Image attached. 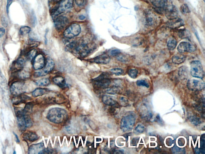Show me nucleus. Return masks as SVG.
Returning <instances> with one entry per match:
<instances>
[{
	"label": "nucleus",
	"instance_id": "nucleus-26",
	"mask_svg": "<svg viewBox=\"0 0 205 154\" xmlns=\"http://www.w3.org/2000/svg\"><path fill=\"white\" fill-rule=\"evenodd\" d=\"M48 91V90L47 89L40 88H37L33 91L32 93V95L34 97H37L42 96L46 94Z\"/></svg>",
	"mask_w": 205,
	"mask_h": 154
},
{
	"label": "nucleus",
	"instance_id": "nucleus-37",
	"mask_svg": "<svg viewBox=\"0 0 205 154\" xmlns=\"http://www.w3.org/2000/svg\"><path fill=\"white\" fill-rule=\"evenodd\" d=\"M145 128L143 125H138L135 127L134 133L136 134H142L145 131Z\"/></svg>",
	"mask_w": 205,
	"mask_h": 154
},
{
	"label": "nucleus",
	"instance_id": "nucleus-3",
	"mask_svg": "<svg viewBox=\"0 0 205 154\" xmlns=\"http://www.w3.org/2000/svg\"><path fill=\"white\" fill-rule=\"evenodd\" d=\"M95 45L93 43H87L84 42H81V44L77 46L75 51L82 58L88 56L95 49Z\"/></svg>",
	"mask_w": 205,
	"mask_h": 154
},
{
	"label": "nucleus",
	"instance_id": "nucleus-2",
	"mask_svg": "<svg viewBox=\"0 0 205 154\" xmlns=\"http://www.w3.org/2000/svg\"><path fill=\"white\" fill-rule=\"evenodd\" d=\"M136 116L133 113H130L122 118L120 124V128L124 132L132 130L135 125Z\"/></svg>",
	"mask_w": 205,
	"mask_h": 154
},
{
	"label": "nucleus",
	"instance_id": "nucleus-1",
	"mask_svg": "<svg viewBox=\"0 0 205 154\" xmlns=\"http://www.w3.org/2000/svg\"><path fill=\"white\" fill-rule=\"evenodd\" d=\"M47 118L48 120L55 124H60L68 120L67 111L60 108H54L48 111Z\"/></svg>",
	"mask_w": 205,
	"mask_h": 154
},
{
	"label": "nucleus",
	"instance_id": "nucleus-15",
	"mask_svg": "<svg viewBox=\"0 0 205 154\" xmlns=\"http://www.w3.org/2000/svg\"><path fill=\"white\" fill-rule=\"evenodd\" d=\"M151 3L155 6L157 10L164 12L166 6L170 4L169 0H150Z\"/></svg>",
	"mask_w": 205,
	"mask_h": 154
},
{
	"label": "nucleus",
	"instance_id": "nucleus-11",
	"mask_svg": "<svg viewBox=\"0 0 205 154\" xmlns=\"http://www.w3.org/2000/svg\"><path fill=\"white\" fill-rule=\"evenodd\" d=\"M177 49L181 53L185 52L191 53L196 50V47L189 42L182 41L179 43Z\"/></svg>",
	"mask_w": 205,
	"mask_h": 154
},
{
	"label": "nucleus",
	"instance_id": "nucleus-17",
	"mask_svg": "<svg viewBox=\"0 0 205 154\" xmlns=\"http://www.w3.org/2000/svg\"><path fill=\"white\" fill-rule=\"evenodd\" d=\"M184 25L183 21L180 18H175L169 19L166 23V26L169 28L175 29Z\"/></svg>",
	"mask_w": 205,
	"mask_h": 154
},
{
	"label": "nucleus",
	"instance_id": "nucleus-40",
	"mask_svg": "<svg viewBox=\"0 0 205 154\" xmlns=\"http://www.w3.org/2000/svg\"><path fill=\"white\" fill-rule=\"evenodd\" d=\"M128 74L132 78H136L138 75V71L135 69H132L129 70Z\"/></svg>",
	"mask_w": 205,
	"mask_h": 154
},
{
	"label": "nucleus",
	"instance_id": "nucleus-33",
	"mask_svg": "<svg viewBox=\"0 0 205 154\" xmlns=\"http://www.w3.org/2000/svg\"><path fill=\"white\" fill-rule=\"evenodd\" d=\"M31 31V28L28 26H23L20 29V33L23 36H25L29 34Z\"/></svg>",
	"mask_w": 205,
	"mask_h": 154
},
{
	"label": "nucleus",
	"instance_id": "nucleus-18",
	"mask_svg": "<svg viewBox=\"0 0 205 154\" xmlns=\"http://www.w3.org/2000/svg\"><path fill=\"white\" fill-rule=\"evenodd\" d=\"M44 145L43 143L31 145L28 149V153L30 154H42L44 149Z\"/></svg>",
	"mask_w": 205,
	"mask_h": 154
},
{
	"label": "nucleus",
	"instance_id": "nucleus-9",
	"mask_svg": "<svg viewBox=\"0 0 205 154\" xmlns=\"http://www.w3.org/2000/svg\"><path fill=\"white\" fill-rule=\"evenodd\" d=\"M55 66V63L53 60L50 58H48L43 70L41 71H37L34 74L35 78L44 76L47 75L48 73L51 72Z\"/></svg>",
	"mask_w": 205,
	"mask_h": 154
},
{
	"label": "nucleus",
	"instance_id": "nucleus-48",
	"mask_svg": "<svg viewBox=\"0 0 205 154\" xmlns=\"http://www.w3.org/2000/svg\"><path fill=\"white\" fill-rule=\"evenodd\" d=\"M33 105V104L30 103H28L26 104L25 108L24 109V112L25 114L26 113H29L32 110Z\"/></svg>",
	"mask_w": 205,
	"mask_h": 154
},
{
	"label": "nucleus",
	"instance_id": "nucleus-44",
	"mask_svg": "<svg viewBox=\"0 0 205 154\" xmlns=\"http://www.w3.org/2000/svg\"><path fill=\"white\" fill-rule=\"evenodd\" d=\"M31 20L32 25H33V27L36 26L37 23V19L34 11L32 12Z\"/></svg>",
	"mask_w": 205,
	"mask_h": 154
},
{
	"label": "nucleus",
	"instance_id": "nucleus-16",
	"mask_svg": "<svg viewBox=\"0 0 205 154\" xmlns=\"http://www.w3.org/2000/svg\"><path fill=\"white\" fill-rule=\"evenodd\" d=\"M68 24V19L64 16H60L55 20L54 25L57 30L61 31Z\"/></svg>",
	"mask_w": 205,
	"mask_h": 154
},
{
	"label": "nucleus",
	"instance_id": "nucleus-22",
	"mask_svg": "<svg viewBox=\"0 0 205 154\" xmlns=\"http://www.w3.org/2000/svg\"><path fill=\"white\" fill-rule=\"evenodd\" d=\"M186 59V56L182 54H177L174 55L172 58L173 62L176 64H180L182 63Z\"/></svg>",
	"mask_w": 205,
	"mask_h": 154
},
{
	"label": "nucleus",
	"instance_id": "nucleus-43",
	"mask_svg": "<svg viewBox=\"0 0 205 154\" xmlns=\"http://www.w3.org/2000/svg\"><path fill=\"white\" fill-rule=\"evenodd\" d=\"M120 103L122 106H126L128 105L129 101L126 98L121 97L120 99Z\"/></svg>",
	"mask_w": 205,
	"mask_h": 154
},
{
	"label": "nucleus",
	"instance_id": "nucleus-36",
	"mask_svg": "<svg viewBox=\"0 0 205 154\" xmlns=\"http://www.w3.org/2000/svg\"><path fill=\"white\" fill-rule=\"evenodd\" d=\"M37 50L36 49H33L29 51L27 54V58L28 60H32L34 59L37 56Z\"/></svg>",
	"mask_w": 205,
	"mask_h": 154
},
{
	"label": "nucleus",
	"instance_id": "nucleus-6",
	"mask_svg": "<svg viewBox=\"0 0 205 154\" xmlns=\"http://www.w3.org/2000/svg\"><path fill=\"white\" fill-rule=\"evenodd\" d=\"M73 5V0H62L59 3L58 6L53 11V16H57L66 11L70 9Z\"/></svg>",
	"mask_w": 205,
	"mask_h": 154
},
{
	"label": "nucleus",
	"instance_id": "nucleus-57",
	"mask_svg": "<svg viewBox=\"0 0 205 154\" xmlns=\"http://www.w3.org/2000/svg\"><path fill=\"white\" fill-rule=\"evenodd\" d=\"M79 19H81V20H84V19H85V16H83V15H81V16H80L79 17Z\"/></svg>",
	"mask_w": 205,
	"mask_h": 154
},
{
	"label": "nucleus",
	"instance_id": "nucleus-12",
	"mask_svg": "<svg viewBox=\"0 0 205 154\" xmlns=\"http://www.w3.org/2000/svg\"><path fill=\"white\" fill-rule=\"evenodd\" d=\"M145 24L149 27H153L157 24V16L151 11H147L145 14Z\"/></svg>",
	"mask_w": 205,
	"mask_h": 154
},
{
	"label": "nucleus",
	"instance_id": "nucleus-54",
	"mask_svg": "<svg viewBox=\"0 0 205 154\" xmlns=\"http://www.w3.org/2000/svg\"><path fill=\"white\" fill-rule=\"evenodd\" d=\"M0 32H1V34H0V38H1L4 36L5 33V30L3 27H1L0 28Z\"/></svg>",
	"mask_w": 205,
	"mask_h": 154
},
{
	"label": "nucleus",
	"instance_id": "nucleus-19",
	"mask_svg": "<svg viewBox=\"0 0 205 154\" xmlns=\"http://www.w3.org/2000/svg\"><path fill=\"white\" fill-rule=\"evenodd\" d=\"M91 60L96 63L101 64H106L110 63L111 58L108 55L103 54L96 57Z\"/></svg>",
	"mask_w": 205,
	"mask_h": 154
},
{
	"label": "nucleus",
	"instance_id": "nucleus-47",
	"mask_svg": "<svg viewBox=\"0 0 205 154\" xmlns=\"http://www.w3.org/2000/svg\"><path fill=\"white\" fill-rule=\"evenodd\" d=\"M76 4L79 7H83L87 3V0H75Z\"/></svg>",
	"mask_w": 205,
	"mask_h": 154
},
{
	"label": "nucleus",
	"instance_id": "nucleus-10",
	"mask_svg": "<svg viewBox=\"0 0 205 154\" xmlns=\"http://www.w3.org/2000/svg\"><path fill=\"white\" fill-rule=\"evenodd\" d=\"M187 87L190 91H199L204 88L205 83L201 80L191 79L187 82Z\"/></svg>",
	"mask_w": 205,
	"mask_h": 154
},
{
	"label": "nucleus",
	"instance_id": "nucleus-39",
	"mask_svg": "<svg viewBox=\"0 0 205 154\" xmlns=\"http://www.w3.org/2000/svg\"><path fill=\"white\" fill-rule=\"evenodd\" d=\"M110 71L113 74L116 76L122 75L123 74V72H124L123 70L120 68H113V69L110 70Z\"/></svg>",
	"mask_w": 205,
	"mask_h": 154
},
{
	"label": "nucleus",
	"instance_id": "nucleus-34",
	"mask_svg": "<svg viewBox=\"0 0 205 154\" xmlns=\"http://www.w3.org/2000/svg\"><path fill=\"white\" fill-rule=\"evenodd\" d=\"M0 86L4 89L7 87L6 79L1 73H0Z\"/></svg>",
	"mask_w": 205,
	"mask_h": 154
},
{
	"label": "nucleus",
	"instance_id": "nucleus-56",
	"mask_svg": "<svg viewBox=\"0 0 205 154\" xmlns=\"http://www.w3.org/2000/svg\"><path fill=\"white\" fill-rule=\"evenodd\" d=\"M14 133V135H15V137H16V142H17V143H20V140L19 139V138L18 136L17 135H16V134H15V133Z\"/></svg>",
	"mask_w": 205,
	"mask_h": 154
},
{
	"label": "nucleus",
	"instance_id": "nucleus-45",
	"mask_svg": "<svg viewBox=\"0 0 205 154\" xmlns=\"http://www.w3.org/2000/svg\"><path fill=\"white\" fill-rule=\"evenodd\" d=\"M117 59L118 61L122 62H126L128 61L127 57L124 56L123 55H119L117 57Z\"/></svg>",
	"mask_w": 205,
	"mask_h": 154
},
{
	"label": "nucleus",
	"instance_id": "nucleus-23",
	"mask_svg": "<svg viewBox=\"0 0 205 154\" xmlns=\"http://www.w3.org/2000/svg\"><path fill=\"white\" fill-rule=\"evenodd\" d=\"M53 82L58 86L60 88H63L65 86V80L63 77L58 76L55 77L53 79Z\"/></svg>",
	"mask_w": 205,
	"mask_h": 154
},
{
	"label": "nucleus",
	"instance_id": "nucleus-58",
	"mask_svg": "<svg viewBox=\"0 0 205 154\" xmlns=\"http://www.w3.org/2000/svg\"><path fill=\"white\" fill-rule=\"evenodd\" d=\"M16 153L15 151H14V154H16Z\"/></svg>",
	"mask_w": 205,
	"mask_h": 154
},
{
	"label": "nucleus",
	"instance_id": "nucleus-53",
	"mask_svg": "<svg viewBox=\"0 0 205 154\" xmlns=\"http://www.w3.org/2000/svg\"><path fill=\"white\" fill-rule=\"evenodd\" d=\"M65 129L66 131L69 133H73L74 132L72 128L70 127V126H67V127H65Z\"/></svg>",
	"mask_w": 205,
	"mask_h": 154
},
{
	"label": "nucleus",
	"instance_id": "nucleus-38",
	"mask_svg": "<svg viewBox=\"0 0 205 154\" xmlns=\"http://www.w3.org/2000/svg\"><path fill=\"white\" fill-rule=\"evenodd\" d=\"M152 114L150 111H145L142 114V118L145 120H149L152 117Z\"/></svg>",
	"mask_w": 205,
	"mask_h": 154
},
{
	"label": "nucleus",
	"instance_id": "nucleus-28",
	"mask_svg": "<svg viewBox=\"0 0 205 154\" xmlns=\"http://www.w3.org/2000/svg\"><path fill=\"white\" fill-rule=\"evenodd\" d=\"M179 76L183 80H186L188 76V70L186 67L182 66L179 69L178 71Z\"/></svg>",
	"mask_w": 205,
	"mask_h": 154
},
{
	"label": "nucleus",
	"instance_id": "nucleus-32",
	"mask_svg": "<svg viewBox=\"0 0 205 154\" xmlns=\"http://www.w3.org/2000/svg\"><path fill=\"white\" fill-rule=\"evenodd\" d=\"M24 116L26 128L31 127L33 125V122L30 116L28 114H24Z\"/></svg>",
	"mask_w": 205,
	"mask_h": 154
},
{
	"label": "nucleus",
	"instance_id": "nucleus-50",
	"mask_svg": "<svg viewBox=\"0 0 205 154\" xmlns=\"http://www.w3.org/2000/svg\"><path fill=\"white\" fill-rule=\"evenodd\" d=\"M2 24L4 27H6L8 25V21L4 16L2 17L1 20Z\"/></svg>",
	"mask_w": 205,
	"mask_h": 154
},
{
	"label": "nucleus",
	"instance_id": "nucleus-7",
	"mask_svg": "<svg viewBox=\"0 0 205 154\" xmlns=\"http://www.w3.org/2000/svg\"><path fill=\"white\" fill-rule=\"evenodd\" d=\"M81 31L80 25L78 24H74L70 25L65 30L63 35L66 38H71L78 36Z\"/></svg>",
	"mask_w": 205,
	"mask_h": 154
},
{
	"label": "nucleus",
	"instance_id": "nucleus-21",
	"mask_svg": "<svg viewBox=\"0 0 205 154\" xmlns=\"http://www.w3.org/2000/svg\"><path fill=\"white\" fill-rule=\"evenodd\" d=\"M23 138L25 140L30 142H34L38 139V137L36 133L32 131H28L24 133Z\"/></svg>",
	"mask_w": 205,
	"mask_h": 154
},
{
	"label": "nucleus",
	"instance_id": "nucleus-42",
	"mask_svg": "<svg viewBox=\"0 0 205 154\" xmlns=\"http://www.w3.org/2000/svg\"><path fill=\"white\" fill-rule=\"evenodd\" d=\"M77 47V45L76 43H71L66 47L65 50L67 51H72L73 50H75Z\"/></svg>",
	"mask_w": 205,
	"mask_h": 154
},
{
	"label": "nucleus",
	"instance_id": "nucleus-49",
	"mask_svg": "<svg viewBox=\"0 0 205 154\" xmlns=\"http://www.w3.org/2000/svg\"><path fill=\"white\" fill-rule=\"evenodd\" d=\"M120 53H121V51L118 49H112L109 53L110 56H117L120 54Z\"/></svg>",
	"mask_w": 205,
	"mask_h": 154
},
{
	"label": "nucleus",
	"instance_id": "nucleus-5",
	"mask_svg": "<svg viewBox=\"0 0 205 154\" xmlns=\"http://www.w3.org/2000/svg\"><path fill=\"white\" fill-rule=\"evenodd\" d=\"M191 74L193 77L198 78L202 79L204 72L202 65L199 61H193L190 64Z\"/></svg>",
	"mask_w": 205,
	"mask_h": 154
},
{
	"label": "nucleus",
	"instance_id": "nucleus-8",
	"mask_svg": "<svg viewBox=\"0 0 205 154\" xmlns=\"http://www.w3.org/2000/svg\"><path fill=\"white\" fill-rule=\"evenodd\" d=\"M26 86L23 81H16L11 85L10 91L12 95L15 96L20 95L26 91Z\"/></svg>",
	"mask_w": 205,
	"mask_h": 154
},
{
	"label": "nucleus",
	"instance_id": "nucleus-13",
	"mask_svg": "<svg viewBox=\"0 0 205 154\" xmlns=\"http://www.w3.org/2000/svg\"><path fill=\"white\" fill-rule=\"evenodd\" d=\"M33 67L34 70H38L43 68L46 64V61L43 56L41 54L37 55L33 59Z\"/></svg>",
	"mask_w": 205,
	"mask_h": 154
},
{
	"label": "nucleus",
	"instance_id": "nucleus-25",
	"mask_svg": "<svg viewBox=\"0 0 205 154\" xmlns=\"http://www.w3.org/2000/svg\"><path fill=\"white\" fill-rule=\"evenodd\" d=\"M102 100L104 104L106 105L110 106L114 105L117 104L116 101H115L113 98L109 96H103Z\"/></svg>",
	"mask_w": 205,
	"mask_h": 154
},
{
	"label": "nucleus",
	"instance_id": "nucleus-20",
	"mask_svg": "<svg viewBox=\"0 0 205 154\" xmlns=\"http://www.w3.org/2000/svg\"><path fill=\"white\" fill-rule=\"evenodd\" d=\"M25 59L23 58H19L13 63L11 69L13 71H18L21 70L25 64Z\"/></svg>",
	"mask_w": 205,
	"mask_h": 154
},
{
	"label": "nucleus",
	"instance_id": "nucleus-55",
	"mask_svg": "<svg viewBox=\"0 0 205 154\" xmlns=\"http://www.w3.org/2000/svg\"><path fill=\"white\" fill-rule=\"evenodd\" d=\"M113 151V153L114 154H123L124 153L122 150H114Z\"/></svg>",
	"mask_w": 205,
	"mask_h": 154
},
{
	"label": "nucleus",
	"instance_id": "nucleus-27",
	"mask_svg": "<svg viewBox=\"0 0 205 154\" xmlns=\"http://www.w3.org/2000/svg\"><path fill=\"white\" fill-rule=\"evenodd\" d=\"M177 44V41L176 38L173 37H171L167 42V48L170 51L174 50L176 48Z\"/></svg>",
	"mask_w": 205,
	"mask_h": 154
},
{
	"label": "nucleus",
	"instance_id": "nucleus-35",
	"mask_svg": "<svg viewBox=\"0 0 205 154\" xmlns=\"http://www.w3.org/2000/svg\"><path fill=\"white\" fill-rule=\"evenodd\" d=\"M180 9L181 12L184 15H187L190 12L189 8L186 4L182 5L180 6Z\"/></svg>",
	"mask_w": 205,
	"mask_h": 154
},
{
	"label": "nucleus",
	"instance_id": "nucleus-24",
	"mask_svg": "<svg viewBox=\"0 0 205 154\" xmlns=\"http://www.w3.org/2000/svg\"><path fill=\"white\" fill-rule=\"evenodd\" d=\"M30 76V73L25 70H21L16 72V78H18L20 80H26L29 78Z\"/></svg>",
	"mask_w": 205,
	"mask_h": 154
},
{
	"label": "nucleus",
	"instance_id": "nucleus-30",
	"mask_svg": "<svg viewBox=\"0 0 205 154\" xmlns=\"http://www.w3.org/2000/svg\"><path fill=\"white\" fill-rule=\"evenodd\" d=\"M189 120L190 123L196 126H198L202 123V120L199 118L195 116H191L189 118Z\"/></svg>",
	"mask_w": 205,
	"mask_h": 154
},
{
	"label": "nucleus",
	"instance_id": "nucleus-29",
	"mask_svg": "<svg viewBox=\"0 0 205 154\" xmlns=\"http://www.w3.org/2000/svg\"><path fill=\"white\" fill-rule=\"evenodd\" d=\"M35 83L37 86H47L50 83V80L48 78H43L35 81Z\"/></svg>",
	"mask_w": 205,
	"mask_h": 154
},
{
	"label": "nucleus",
	"instance_id": "nucleus-52",
	"mask_svg": "<svg viewBox=\"0 0 205 154\" xmlns=\"http://www.w3.org/2000/svg\"><path fill=\"white\" fill-rule=\"evenodd\" d=\"M176 150H177L176 153H183V149L179 148H178V147H174L173 148V151H175Z\"/></svg>",
	"mask_w": 205,
	"mask_h": 154
},
{
	"label": "nucleus",
	"instance_id": "nucleus-14",
	"mask_svg": "<svg viewBox=\"0 0 205 154\" xmlns=\"http://www.w3.org/2000/svg\"><path fill=\"white\" fill-rule=\"evenodd\" d=\"M165 15L169 19L177 18L178 15V10L176 6L169 4L165 9Z\"/></svg>",
	"mask_w": 205,
	"mask_h": 154
},
{
	"label": "nucleus",
	"instance_id": "nucleus-46",
	"mask_svg": "<svg viewBox=\"0 0 205 154\" xmlns=\"http://www.w3.org/2000/svg\"><path fill=\"white\" fill-rule=\"evenodd\" d=\"M179 37L182 38H187L188 36H189L186 30L185 29L181 30L179 31Z\"/></svg>",
	"mask_w": 205,
	"mask_h": 154
},
{
	"label": "nucleus",
	"instance_id": "nucleus-41",
	"mask_svg": "<svg viewBox=\"0 0 205 154\" xmlns=\"http://www.w3.org/2000/svg\"><path fill=\"white\" fill-rule=\"evenodd\" d=\"M137 85L139 86H144L148 88L149 87V84L147 81L144 80H138L137 82Z\"/></svg>",
	"mask_w": 205,
	"mask_h": 154
},
{
	"label": "nucleus",
	"instance_id": "nucleus-4",
	"mask_svg": "<svg viewBox=\"0 0 205 154\" xmlns=\"http://www.w3.org/2000/svg\"><path fill=\"white\" fill-rule=\"evenodd\" d=\"M111 81L105 73L100 75L93 80V86L96 89H105L109 87Z\"/></svg>",
	"mask_w": 205,
	"mask_h": 154
},
{
	"label": "nucleus",
	"instance_id": "nucleus-51",
	"mask_svg": "<svg viewBox=\"0 0 205 154\" xmlns=\"http://www.w3.org/2000/svg\"><path fill=\"white\" fill-rule=\"evenodd\" d=\"M14 0H7V5H6V12H7V14H9V8L10 7L11 5L12 4V3H13V1Z\"/></svg>",
	"mask_w": 205,
	"mask_h": 154
},
{
	"label": "nucleus",
	"instance_id": "nucleus-31",
	"mask_svg": "<svg viewBox=\"0 0 205 154\" xmlns=\"http://www.w3.org/2000/svg\"><path fill=\"white\" fill-rule=\"evenodd\" d=\"M105 92L107 93L110 94H115L120 92V89L117 86H114L110 88H107Z\"/></svg>",
	"mask_w": 205,
	"mask_h": 154
}]
</instances>
